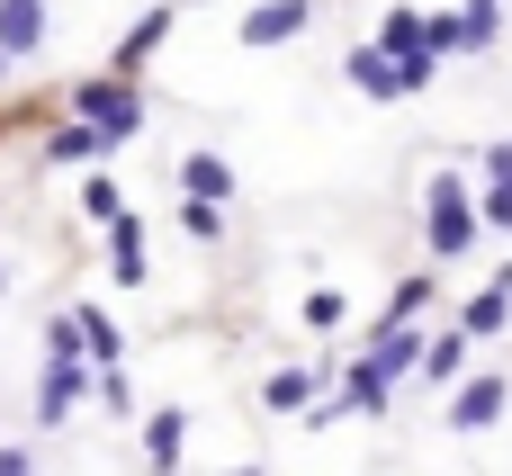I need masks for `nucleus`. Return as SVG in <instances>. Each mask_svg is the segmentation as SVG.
<instances>
[{
	"label": "nucleus",
	"instance_id": "21",
	"mask_svg": "<svg viewBox=\"0 0 512 476\" xmlns=\"http://www.w3.org/2000/svg\"><path fill=\"white\" fill-rule=\"evenodd\" d=\"M90 387H99V405H108V414H135V387H126V369H90Z\"/></svg>",
	"mask_w": 512,
	"mask_h": 476
},
{
	"label": "nucleus",
	"instance_id": "15",
	"mask_svg": "<svg viewBox=\"0 0 512 476\" xmlns=\"http://www.w3.org/2000/svg\"><path fill=\"white\" fill-rule=\"evenodd\" d=\"M180 189L207 198V207H225V198H234V162H225V153H189V162H180Z\"/></svg>",
	"mask_w": 512,
	"mask_h": 476
},
{
	"label": "nucleus",
	"instance_id": "9",
	"mask_svg": "<svg viewBox=\"0 0 512 476\" xmlns=\"http://www.w3.org/2000/svg\"><path fill=\"white\" fill-rule=\"evenodd\" d=\"M108 270H117V288H144V279H153V261H144V225H135L126 207L108 216Z\"/></svg>",
	"mask_w": 512,
	"mask_h": 476
},
{
	"label": "nucleus",
	"instance_id": "2",
	"mask_svg": "<svg viewBox=\"0 0 512 476\" xmlns=\"http://www.w3.org/2000/svg\"><path fill=\"white\" fill-rule=\"evenodd\" d=\"M72 117L126 144V135H144V90H135L126 72H99V81H81V90H72Z\"/></svg>",
	"mask_w": 512,
	"mask_h": 476
},
{
	"label": "nucleus",
	"instance_id": "27",
	"mask_svg": "<svg viewBox=\"0 0 512 476\" xmlns=\"http://www.w3.org/2000/svg\"><path fill=\"white\" fill-rule=\"evenodd\" d=\"M225 476H270V468H225Z\"/></svg>",
	"mask_w": 512,
	"mask_h": 476
},
{
	"label": "nucleus",
	"instance_id": "17",
	"mask_svg": "<svg viewBox=\"0 0 512 476\" xmlns=\"http://www.w3.org/2000/svg\"><path fill=\"white\" fill-rule=\"evenodd\" d=\"M423 378H432V387H450V378H468V333H459V324L423 342Z\"/></svg>",
	"mask_w": 512,
	"mask_h": 476
},
{
	"label": "nucleus",
	"instance_id": "7",
	"mask_svg": "<svg viewBox=\"0 0 512 476\" xmlns=\"http://www.w3.org/2000/svg\"><path fill=\"white\" fill-rule=\"evenodd\" d=\"M171 27H180V9H144V18L117 36V63H108V72H126V81H135V72L162 54V36H171Z\"/></svg>",
	"mask_w": 512,
	"mask_h": 476
},
{
	"label": "nucleus",
	"instance_id": "23",
	"mask_svg": "<svg viewBox=\"0 0 512 476\" xmlns=\"http://www.w3.org/2000/svg\"><path fill=\"white\" fill-rule=\"evenodd\" d=\"M81 315H90V306H63V315L45 324V351H81Z\"/></svg>",
	"mask_w": 512,
	"mask_h": 476
},
{
	"label": "nucleus",
	"instance_id": "3",
	"mask_svg": "<svg viewBox=\"0 0 512 476\" xmlns=\"http://www.w3.org/2000/svg\"><path fill=\"white\" fill-rule=\"evenodd\" d=\"M387 396H396V378H387L378 360H351V369H342V396H333V405H306V423H333V414H387Z\"/></svg>",
	"mask_w": 512,
	"mask_h": 476
},
{
	"label": "nucleus",
	"instance_id": "14",
	"mask_svg": "<svg viewBox=\"0 0 512 476\" xmlns=\"http://www.w3.org/2000/svg\"><path fill=\"white\" fill-rule=\"evenodd\" d=\"M342 72H351V90H369V99H405V81H396V63H387L378 45H351Z\"/></svg>",
	"mask_w": 512,
	"mask_h": 476
},
{
	"label": "nucleus",
	"instance_id": "24",
	"mask_svg": "<svg viewBox=\"0 0 512 476\" xmlns=\"http://www.w3.org/2000/svg\"><path fill=\"white\" fill-rule=\"evenodd\" d=\"M477 225H504V234H512V180H495V189L477 198Z\"/></svg>",
	"mask_w": 512,
	"mask_h": 476
},
{
	"label": "nucleus",
	"instance_id": "13",
	"mask_svg": "<svg viewBox=\"0 0 512 476\" xmlns=\"http://www.w3.org/2000/svg\"><path fill=\"white\" fill-rule=\"evenodd\" d=\"M180 450H189V414H180V405L144 414V459H153V468L171 476V468H180Z\"/></svg>",
	"mask_w": 512,
	"mask_h": 476
},
{
	"label": "nucleus",
	"instance_id": "26",
	"mask_svg": "<svg viewBox=\"0 0 512 476\" xmlns=\"http://www.w3.org/2000/svg\"><path fill=\"white\" fill-rule=\"evenodd\" d=\"M486 171H495V180H512V144H486Z\"/></svg>",
	"mask_w": 512,
	"mask_h": 476
},
{
	"label": "nucleus",
	"instance_id": "8",
	"mask_svg": "<svg viewBox=\"0 0 512 476\" xmlns=\"http://www.w3.org/2000/svg\"><path fill=\"white\" fill-rule=\"evenodd\" d=\"M315 9H324V0H261V9H243V45H288Z\"/></svg>",
	"mask_w": 512,
	"mask_h": 476
},
{
	"label": "nucleus",
	"instance_id": "12",
	"mask_svg": "<svg viewBox=\"0 0 512 476\" xmlns=\"http://www.w3.org/2000/svg\"><path fill=\"white\" fill-rule=\"evenodd\" d=\"M315 396H324V369H279V378L261 387V414H279V423H288V414H306Z\"/></svg>",
	"mask_w": 512,
	"mask_h": 476
},
{
	"label": "nucleus",
	"instance_id": "1",
	"mask_svg": "<svg viewBox=\"0 0 512 476\" xmlns=\"http://www.w3.org/2000/svg\"><path fill=\"white\" fill-rule=\"evenodd\" d=\"M477 234H486V225H477V189H468L459 171H441V180L423 189V252H432V261H468Z\"/></svg>",
	"mask_w": 512,
	"mask_h": 476
},
{
	"label": "nucleus",
	"instance_id": "10",
	"mask_svg": "<svg viewBox=\"0 0 512 476\" xmlns=\"http://www.w3.org/2000/svg\"><path fill=\"white\" fill-rule=\"evenodd\" d=\"M36 45H45V0H0V54L27 63Z\"/></svg>",
	"mask_w": 512,
	"mask_h": 476
},
{
	"label": "nucleus",
	"instance_id": "11",
	"mask_svg": "<svg viewBox=\"0 0 512 476\" xmlns=\"http://www.w3.org/2000/svg\"><path fill=\"white\" fill-rule=\"evenodd\" d=\"M117 153V135H99V126H81V117H63L54 135H45V162H108Z\"/></svg>",
	"mask_w": 512,
	"mask_h": 476
},
{
	"label": "nucleus",
	"instance_id": "20",
	"mask_svg": "<svg viewBox=\"0 0 512 476\" xmlns=\"http://www.w3.org/2000/svg\"><path fill=\"white\" fill-rule=\"evenodd\" d=\"M342 315H351V306H342V288H315V297H306V333H333Z\"/></svg>",
	"mask_w": 512,
	"mask_h": 476
},
{
	"label": "nucleus",
	"instance_id": "18",
	"mask_svg": "<svg viewBox=\"0 0 512 476\" xmlns=\"http://www.w3.org/2000/svg\"><path fill=\"white\" fill-rule=\"evenodd\" d=\"M459 36H468V54H486V45L504 36V0H468V9H459Z\"/></svg>",
	"mask_w": 512,
	"mask_h": 476
},
{
	"label": "nucleus",
	"instance_id": "5",
	"mask_svg": "<svg viewBox=\"0 0 512 476\" xmlns=\"http://www.w3.org/2000/svg\"><path fill=\"white\" fill-rule=\"evenodd\" d=\"M504 405V378H450V432H486V423H504Z\"/></svg>",
	"mask_w": 512,
	"mask_h": 476
},
{
	"label": "nucleus",
	"instance_id": "16",
	"mask_svg": "<svg viewBox=\"0 0 512 476\" xmlns=\"http://www.w3.org/2000/svg\"><path fill=\"white\" fill-rule=\"evenodd\" d=\"M369 360H378V369H387V378H405V369H414V360H423V333H414V324H405V315H387V324H378V351H369Z\"/></svg>",
	"mask_w": 512,
	"mask_h": 476
},
{
	"label": "nucleus",
	"instance_id": "22",
	"mask_svg": "<svg viewBox=\"0 0 512 476\" xmlns=\"http://www.w3.org/2000/svg\"><path fill=\"white\" fill-rule=\"evenodd\" d=\"M81 216L108 225V216H117V180H81Z\"/></svg>",
	"mask_w": 512,
	"mask_h": 476
},
{
	"label": "nucleus",
	"instance_id": "6",
	"mask_svg": "<svg viewBox=\"0 0 512 476\" xmlns=\"http://www.w3.org/2000/svg\"><path fill=\"white\" fill-rule=\"evenodd\" d=\"M459 333H468V342H495V333H512V261L486 279V288H477V297H468V306H459Z\"/></svg>",
	"mask_w": 512,
	"mask_h": 476
},
{
	"label": "nucleus",
	"instance_id": "28",
	"mask_svg": "<svg viewBox=\"0 0 512 476\" xmlns=\"http://www.w3.org/2000/svg\"><path fill=\"white\" fill-rule=\"evenodd\" d=\"M0 297H9V261H0Z\"/></svg>",
	"mask_w": 512,
	"mask_h": 476
},
{
	"label": "nucleus",
	"instance_id": "19",
	"mask_svg": "<svg viewBox=\"0 0 512 476\" xmlns=\"http://www.w3.org/2000/svg\"><path fill=\"white\" fill-rule=\"evenodd\" d=\"M180 225H189V243H225V207H207V198H189Z\"/></svg>",
	"mask_w": 512,
	"mask_h": 476
},
{
	"label": "nucleus",
	"instance_id": "25",
	"mask_svg": "<svg viewBox=\"0 0 512 476\" xmlns=\"http://www.w3.org/2000/svg\"><path fill=\"white\" fill-rule=\"evenodd\" d=\"M0 476H36V459H27V450H9V441H0Z\"/></svg>",
	"mask_w": 512,
	"mask_h": 476
},
{
	"label": "nucleus",
	"instance_id": "4",
	"mask_svg": "<svg viewBox=\"0 0 512 476\" xmlns=\"http://www.w3.org/2000/svg\"><path fill=\"white\" fill-rule=\"evenodd\" d=\"M81 396H90V360L81 351H54L45 360V387H36V423H63Z\"/></svg>",
	"mask_w": 512,
	"mask_h": 476
}]
</instances>
